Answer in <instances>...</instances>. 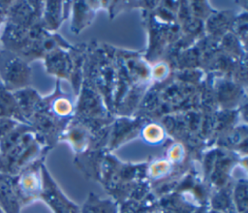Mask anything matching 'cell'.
I'll return each mask as SVG.
<instances>
[{
    "label": "cell",
    "instance_id": "1",
    "mask_svg": "<svg viewBox=\"0 0 248 213\" xmlns=\"http://www.w3.org/2000/svg\"><path fill=\"white\" fill-rule=\"evenodd\" d=\"M43 172V188L41 191L42 198L51 206L55 213H77V207L70 204L66 198L61 195L47 171L45 167Z\"/></svg>",
    "mask_w": 248,
    "mask_h": 213
},
{
    "label": "cell",
    "instance_id": "2",
    "mask_svg": "<svg viewBox=\"0 0 248 213\" xmlns=\"http://www.w3.org/2000/svg\"><path fill=\"white\" fill-rule=\"evenodd\" d=\"M20 205L14 176L0 172V208L4 213H19Z\"/></svg>",
    "mask_w": 248,
    "mask_h": 213
},
{
    "label": "cell",
    "instance_id": "3",
    "mask_svg": "<svg viewBox=\"0 0 248 213\" xmlns=\"http://www.w3.org/2000/svg\"><path fill=\"white\" fill-rule=\"evenodd\" d=\"M0 213H4V212H3V210H2L1 208H0Z\"/></svg>",
    "mask_w": 248,
    "mask_h": 213
}]
</instances>
